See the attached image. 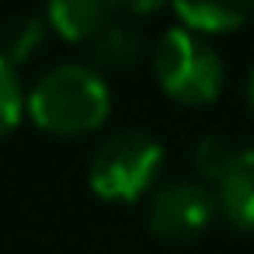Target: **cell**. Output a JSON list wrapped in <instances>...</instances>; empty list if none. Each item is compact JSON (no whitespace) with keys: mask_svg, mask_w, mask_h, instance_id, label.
<instances>
[{"mask_svg":"<svg viewBox=\"0 0 254 254\" xmlns=\"http://www.w3.org/2000/svg\"><path fill=\"white\" fill-rule=\"evenodd\" d=\"M244 94H247V105H251V112H254V66H251V73H247V84H244Z\"/></svg>","mask_w":254,"mask_h":254,"instance_id":"cell-12","label":"cell"},{"mask_svg":"<svg viewBox=\"0 0 254 254\" xmlns=\"http://www.w3.org/2000/svg\"><path fill=\"white\" fill-rule=\"evenodd\" d=\"M49 25L42 14H18L14 21L4 25V32H0V56H4L7 63H25L46 39Z\"/></svg>","mask_w":254,"mask_h":254,"instance_id":"cell-9","label":"cell"},{"mask_svg":"<svg viewBox=\"0 0 254 254\" xmlns=\"http://www.w3.org/2000/svg\"><path fill=\"white\" fill-rule=\"evenodd\" d=\"M171 14L178 18L181 28L195 35H219V32H237L254 18V4H240V0H185V4H171Z\"/></svg>","mask_w":254,"mask_h":254,"instance_id":"cell-7","label":"cell"},{"mask_svg":"<svg viewBox=\"0 0 254 254\" xmlns=\"http://www.w3.org/2000/svg\"><path fill=\"white\" fill-rule=\"evenodd\" d=\"M119 11V4H105V0H53L42 18L66 42H94Z\"/></svg>","mask_w":254,"mask_h":254,"instance_id":"cell-6","label":"cell"},{"mask_svg":"<svg viewBox=\"0 0 254 254\" xmlns=\"http://www.w3.org/2000/svg\"><path fill=\"white\" fill-rule=\"evenodd\" d=\"M219 212L237 226L254 233V146H237L226 174L212 185Z\"/></svg>","mask_w":254,"mask_h":254,"instance_id":"cell-5","label":"cell"},{"mask_svg":"<svg viewBox=\"0 0 254 254\" xmlns=\"http://www.w3.org/2000/svg\"><path fill=\"white\" fill-rule=\"evenodd\" d=\"M112 112V87L101 70L87 63H60L28 91L25 115L49 136H87L105 126Z\"/></svg>","mask_w":254,"mask_h":254,"instance_id":"cell-1","label":"cell"},{"mask_svg":"<svg viewBox=\"0 0 254 254\" xmlns=\"http://www.w3.org/2000/svg\"><path fill=\"white\" fill-rule=\"evenodd\" d=\"M216 212H219L216 191L209 185H202V181L181 178V181L160 185L153 191L146 219H150V230L160 240L185 244V240H195L198 233H205L212 226Z\"/></svg>","mask_w":254,"mask_h":254,"instance_id":"cell-4","label":"cell"},{"mask_svg":"<svg viewBox=\"0 0 254 254\" xmlns=\"http://www.w3.org/2000/svg\"><path fill=\"white\" fill-rule=\"evenodd\" d=\"M150 63L160 91L178 105H209L223 91L226 70L216 46L181 25L160 32Z\"/></svg>","mask_w":254,"mask_h":254,"instance_id":"cell-2","label":"cell"},{"mask_svg":"<svg viewBox=\"0 0 254 254\" xmlns=\"http://www.w3.org/2000/svg\"><path fill=\"white\" fill-rule=\"evenodd\" d=\"M164 167V143L146 129H119L105 136L91 157L87 185L105 202L143 198Z\"/></svg>","mask_w":254,"mask_h":254,"instance_id":"cell-3","label":"cell"},{"mask_svg":"<svg viewBox=\"0 0 254 254\" xmlns=\"http://www.w3.org/2000/svg\"><path fill=\"white\" fill-rule=\"evenodd\" d=\"M195 171L202 174V185H216L223 174H226V167H230V160L237 157V146L226 139V136H202L198 143H195Z\"/></svg>","mask_w":254,"mask_h":254,"instance_id":"cell-11","label":"cell"},{"mask_svg":"<svg viewBox=\"0 0 254 254\" xmlns=\"http://www.w3.org/2000/svg\"><path fill=\"white\" fill-rule=\"evenodd\" d=\"M25 105H28V94L21 87L18 66L0 56V139L18 129V122L25 119Z\"/></svg>","mask_w":254,"mask_h":254,"instance_id":"cell-10","label":"cell"},{"mask_svg":"<svg viewBox=\"0 0 254 254\" xmlns=\"http://www.w3.org/2000/svg\"><path fill=\"white\" fill-rule=\"evenodd\" d=\"M91 46H94V70L98 66L101 70H129L143 56V35L122 21H112Z\"/></svg>","mask_w":254,"mask_h":254,"instance_id":"cell-8","label":"cell"}]
</instances>
